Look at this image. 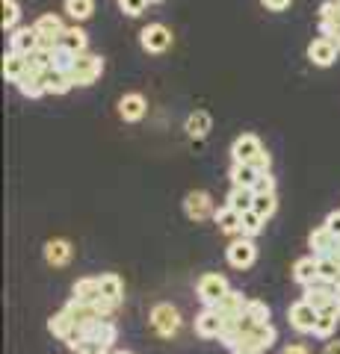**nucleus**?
<instances>
[{"instance_id": "423d86ee", "label": "nucleus", "mask_w": 340, "mask_h": 354, "mask_svg": "<svg viewBox=\"0 0 340 354\" xmlns=\"http://www.w3.org/2000/svg\"><path fill=\"white\" fill-rule=\"evenodd\" d=\"M287 319H290V325L299 330V334H314L316 319H320V310H314L308 301H305V298H299L296 304H290Z\"/></svg>"}, {"instance_id": "0eeeda50", "label": "nucleus", "mask_w": 340, "mask_h": 354, "mask_svg": "<svg viewBox=\"0 0 340 354\" xmlns=\"http://www.w3.org/2000/svg\"><path fill=\"white\" fill-rule=\"evenodd\" d=\"M195 334L204 339H222L225 334V319L219 316L216 307H204L199 316H195Z\"/></svg>"}, {"instance_id": "603ef678", "label": "nucleus", "mask_w": 340, "mask_h": 354, "mask_svg": "<svg viewBox=\"0 0 340 354\" xmlns=\"http://www.w3.org/2000/svg\"><path fill=\"white\" fill-rule=\"evenodd\" d=\"M151 3H160V0H151Z\"/></svg>"}, {"instance_id": "dca6fc26", "label": "nucleus", "mask_w": 340, "mask_h": 354, "mask_svg": "<svg viewBox=\"0 0 340 354\" xmlns=\"http://www.w3.org/2000/svg\"><path fill=\"white\" fill-rule=\"evenodd\" d=\"M184 130H186V136L195 139V142L207 139V133L213 130V118H211V113H207V109H195V113H190V118H186Z\"/></svg>"}, {"instance_id": "20e7f679", "label": "nucleus", "mask_w": 340, "mask_h": 354, "mask_svg": "<svg viewBox=\"0 0 340 354\" xmlns=\"http://www.w3.org/2000/svg\"><path fill=\"white\" fill-rule=\"evenodd\" d=\"M184 213H186V218H190V221H204V218L216 216L211 192H204V189L186 192V198H184Z\"/></svg>"}, {"instance_id": "a211bd4d", "label": "nucleus", "mask_w": 340, "mask_h": 354, "mask_svg": "<svg viewBox=\"0 0 340 354\" xmlns=\"http://www.w3.org/2000/svg\"><path fill=\"white\" fill-rule=\"evenodd\" d=\"M9 41H12V50L21 53V57H30L33 50H39V32H36V27H18V30H12Z\"/></svg>"}, {"instance_id": "49530a36", "label": "nucleus", "mask_w": 340, "mask_h": 354, "mask_svg": "<svg viewBox=\"0 0 340 354\" xmlns=\"http://www.w3.org/2000/svg\"><path fill=\"white\" fill-rule=\"evenodd\" d=\"M231 354H263L260 348H255V346H246V342H243V346H237Z\"/></svg>"}, {"instance_id": "473e14b6", "label": "nucleus", "mask_w": 340, "mask_h": 354, "mask_svg": "<svg viewBox=\"0 0 340 354\" xmlns=\"http://www.w3.org/2000/svg\"><path fill=\"white\" fill-rule=\"evenodd\" d=\"M263 225H267V221H263L255 209H249V213H243V221H240V236H258L260 230H263Z\"/></svg>"}, {"instance_id": "412c9836", "label": "nucleus", "mask_w": 340, "mask_h": 354, "mask_svg": "<svg viewBox=\"0 0 340 354\" xmlns=\"http://www.w3.org/2000/svg\"><path fill=\"white\" fill-rule=\"evenodd\" d=\"M98 286H101V295L107 298V301L122 304V298H125V281L118 278L116 272H104V274H98Z\"/></svg>"}, {"instance_id": "7ed1b4c3", "label": "nucleus", "mask_w": 340, "mask_h": 354, "mask_svg": "<svg viewBox=\"0 0 340 354\" xmlns=\"http://www.w3.org/2000/svg\"><path fill=\"white\" fill-rule=\"evenodd\" d=\"M228 292H231V286H228L225 274L211 272V274H202L199 278V298L204 307H219V301H222Z\"/></svg>"}, {"instance_id": "4be33fe9", "label": "nucleus", "mask_w": 340, "mask_h": 354, "mask_svg": "<svg viewBox=\"0 0 340 354\" xmlns=\"http://www.w3.org/2000/svg\"><path fill=\"white\" fill-rule=\"evenodd\" d=\"M86 44H89V39H86V32L74 24V27H65L62 36H60V48L74 53V57H80V53H86Z\"/></svg>"}, {"instance_id": "1a4fd4ad", "label": "nucleus", "mask_w": 340, "mask_h": 354, "mask_svg": "<svg viewBox=\"0 0 340 354\" xmlns=\"http://www.w3.org/2000/svg\"><path fill=\"white\" fill-rule=\"evenodd\" d=\"M249 301H251V298H246L240 290H231V292L222 298V301H219L216 310H219V316H222L225 322H237V319H243V316H246Z\"/></svg>"}, {"instance_id": "e433bc0d", "label": "nucleus", "mask_w": 340, "mask_h": 354, "mask_svg": "<svg viewBox=\"0 0 340 354\" xmlns=\"http://www.w3.org/2000/svg\"><path fill=\"white\" fill-rule=\"evenodd\" d=\"M18 18H21V6L18 0H3V30H18Z\"/></svg>"}, {"instance_id": "39448f33", "label": "nucleus", "mask_w": 340, "mask_h": 354, "mask_svg": "<svg viewBox=\"0 0 340 354\" xmlns=\"http://www.w3.org/2000/svg\"><path fill=\"white\" fill-rule=\"evenodd\" d=\"M139 44H142V50H148V53L169 50L172 48V30L166 24H148V27H142Z\"/></svg>"}, {"instance_id": "b1692460", "label": "nucleus", "mask_w": 340, "mask_h": 354, "mask_svg": "<svg viewBox=\"0 0 340 354\" xmlns=\"http://www.w3.org/2000/svg\"><path fill=\"white\" fill-rule=\"evenodd\" d=\"M15 86H18V92L24 95V97H42V95H48L45 74H36V71H30V68H27V74L21 77Z\"/></svg>"}, {"instance_id": "3c124183", "label": "nucleus", "mask_w": 340, "mask_h": 354, "mask_svg": "<svg viewBox=\"0 0 340 354\" xmlns=\"http://www.w3.org/2000/svg\"><path fill=\"white\" fill-rule=\"evenodd\" d=\"M113 354H130V351H113Z\"/></svg>"}, {"instance_id": "ea45409f", "label": "nucleus", "mask_w": 340, "mask_h": 354, "mask_svg": "<svg viewBox=\"0 0 340 354\" xmlns=\"http://www.w3.org/2000/svg\"><path fill=\"white\" fill-rule=\"evenodd\" d=\"M251 189H255V195H276V177H272L269 171H267V174H260Z\"/></svg>"}, {"instance_id": "f257e3e1", "label": "nucleus", "mask_w": 340, "mask_h": 354, "mask_svg": "<svg viewBox=\"0 0 340 354\" xmlns=\"http://www.w3.org/2000/svg\"><path fill=\"white\" fill-rule=\"evenodd\" d=\"M151 328H154L163 339H172L181 330V313H178V307H172L166 301L154 304V307H151Z\"/></svg>"}, {"instance_id": "8fccbe9b", "label": "nucleus", "mask_w": 340, "mask_h": 354, "mask_svg": "<svg viewBox=\"0 0 340 354\" xmlns=\"http://www.w3.org/2000/svg\"><path fill=\"white\" fill-rule=\"evenodd\" d=\"M334 290H337V295H340V278H337V283H334Z\"/></svg>"}, {"instance_id": "c85d7f7f", "label": "nucleus", "mask_w": 340, "mask_h": 354, "mask_svg": "<svg viewBox=\"0 0 340 354\" xmlns=\"http://www.w3.org/2000/svg\"><path fill=\"white\" fill-rule=\"evenodd\" d=\"M36 32L39 36H51V39H60L62 36V30H65V24H62V18L60 15H53V12H45V15H39L36 18Z\"/></svg>"}, {"instance_id": "a19ab883", "label": "nucleus", "mask_w": 340, "mask_h": 354, "mask_svg": "<svg viewBox=\"0 0 340 354\" xmlns=\"http://www.w3.org/2000/svg\"><path fill=\"white\" fill-rule=\"evenodd\" d=\"M148 3H151V0H118V9H122L125 15L136 18V15L145 12V6H148Z\"/></svg>"}, {"instance_id": "6e6552de", "label": "nucleus", "mask_w": 340, "mask_h": 354, "mask_svg": "<svg viewBox=\"0 0 340 354\" xmlns=\"http://www.w3.org/2000/svg\"><path fill=\"white\" fill-rule=\"evenodd\" d=\"M228 266H234V269H249L251 263L258 260V248H255V242H251L249 236H240L234 239L231 245H228Z\"/></svg>"}, {"instance_id": "58836bf2", "label": "nucleus", "mask_w": 340, "mask_h": 354, "mask_svg": "<svg viewBox=\"0 0 340 354\" xmlns=\"http://www.w3.org/2000/svg\"><path fill=\"white\" fill-rule=\"evenodd\" d=\"M334 328H337V319H334V316H325V313H320V319H316V328H314V337L328 339V337L334 334Z\"/></svg>"}, {"instance_id": "7c9ffc66", "label": "nucleus", "mask_w": 340, "mask_h": 354, "mask_svg": "<svg viewBox=\"0 0 340 354\" xmlns=\"http://www.w3.org/2000/svg\"><path fill=\"white\" fill-rule=\"evenodd\" d=\"M27 68L30 71H36V74H48L53 71V50H33L30 57H27Z\"/></svg>"}, {"instance_id": "2f4dec72", "label": "nucleus", "mask_w": 340, "mask_h": 354, "mask_svg": "<svg viewBox=\"0 0 340 354\" xmlns=\"http://www.w3.org/2000/svg\"><path fill=\"white\" fill-rule=\"evenodd\" d=\"M95 12V0H65V15L74 21H89Z\"/></svg>"}, {"instance_id": "aec40b11", "label": "nucleus", "mask_w": 340, "mask_h": 354, "mask_svg": "<svg viewBox=\"0 0 340 354\" xmlns=\"http://www.w3.org/2000/svg\"><path fill=\"white\" fill-rule=\"evenodd\" d=\"M71 298L74 301H80V304H98L101 301V286H98V278H80L78 283L71 286Z\"/></svg>"}, {"instance_id": "4468645a", "label": "nucleus", "mask_w": 340, "mask_h": 354, "mask_svg": "<svg viewBox=\"0 0 340 354\" xmlns=\"http://www.w3.org/2000/svg\"><path fill=\"white\" fill-rule=\"evenodd\" d=\"M145 113H148V101L139 92L122 95V101H118V115H122L125 121H142Z\"/></svg>"}, {"instance_id": "bb28decb", "label": "nucleus", "mask_w": 340, "mask_h": 354, "mask_svg": "<svg viewBox=\"0 0 340 354\" xmlns=\"http://www.w3.org/2000/svg\"><path fill=\"white\" fill-rule=\"evenodd\" d=\"M213 221H216V227L222 230V234H240V221H243V216L237 213V209H231V207H219L216 209V216H213Z\"/></svg>"}, {"instance_id": "37998d69", "label": "nucleus", "mask_w": 340, "mask_h": 354, "mask_svg": "<svg viewBox=\"0 0 340 354\" xmlns=\"http://www.w3.org/2000/svg\"><path fill=\"white\" fill-rule=\"evenodd\" d=\"M323 227H328V230H332V234L340 239V209H332V213L325 216V225H323Z\"/></svg>"}, {"instance_id": "9d476101", "label": "nucleus", "mask_w": 340, "mask_h": 354, "mask_svg": "<svg viewBox=\"0 0 340 354\" xmlns=\"http://www.w3.org/2000/svg\"><path fill=\"white\" fill-rule=\"evenodd\" d=\"M337 53H340V48L332 41V39H314L311 44H308V59L314 62V65H320V68H328V65H334V59H337Z\"/></svg>"}, {"instance_id": "f3484780", "label": "nucleus", "mask_w": 340, "mask_h": 354, "mask_svg": "<svg viewBox=\"0 0 340 354\" xmlns=\"http://www.w3.org/2000/svg\"><path fill=\"white\" fill-rule=\"evenodd\" d=\"M276 339H278L276 328H272V322H267V325H251L246 330V339L243 342H246V346H255L260 351H267V348L276 346Z\"/></svg>"}, {"instance_id": "5701e85b", "label": "nucleus", "mask_w": 340, "mask_h": 354, "mask_svg": "<svg viewBox=\"0 0 340 354\" xmlns=\"http://www.w3.org/2000/svg\"><path fill=\"white\" fill-rule=\"evenodd\" d=\"M71 254H74V248L69 239H51L45 245V260H48V266H57V269L60 266H69Z\"/></svg>"}, {"instance_id": "393cba45", "label": "nucleus", "mask_w": 340, "mask_h": 354, "mask_svg": "<svg viewBox=\"0 0 340 354\" xmlns=\"http://www.w3.org/2000/svg\"><path fill=\"white\" fill-rule=\"evenodd\" d=\"M24 74H27V57L9 50L3 57V77H6V83H18Z\"/></svg>"}, {"instance_id": "cd10ccee", "label": "nucleus", "mask_w": 340, "mask_h": 354, "mask_svg": "<svg viewBox=\"0 0 340 354\" xmlns=\"http://www.w3.org/2000/svg\"><path fill=\"white\" fill-rule=\"evenodd\" d=\"M258 177H260V171L251 162H234L231 165V183L234 186H246V189H251Z\"/></svg>"}, {"instance_id": "4c0bfd02", "label": "nucleus", "mask_w": 340, "mask_h": 354, "mask_svg": "<svg viewBox=\"0 0 340 354\" xmlns=\"http://www.w3.org/2000/svg\"><path fill=\"white\" fill-rule=\"evenodd\" d=\"M251 209H255V213H258L263 221H267L272 213H276V195H258V198H255V207H251Z\"/></svg>"}, {"instance_id": "c9c22d12", "label": "nucleus", "mask_w": 340, "mask_h": 354, "mask_svg": "<svg viewBox=\"0 0 340 354\" xmlns=\"http://www.w3.org/2000/svg\"><path fill=\"white\" fill-rule=\"evenodd\" d=\"M74 53H69V50H62V48H57L53 50V71H62V74H71V68H74Z\"/></svg>"}, {"instance_id": "79ce46f5", "label": "nucleus", "mask_w": 340, "mask_h": 354, "mask_svg": "<svg viewBox=\"0 0 340 354\" xmlns=\"http://www.w3.org/2000/svg\"><path fill=\"white\" fill-rule=\"evenodd\" d=\"M251 165L260 171V174H267L269 171V165H272V157H269V151H260L255 160H251Z\"/></svg>"}, {"instance_id": "2eb2a0df", "label": "nucleus", "mask_w": 340, "mask_h": 354, "mask_svg": "<svg viewBox=\"0 0 340 354\" xmlns=\"http://www.w3.org/2000/svg\"><path fill=\"white\" fill-rule=\"evenodd\" d=\"M83 337L92 339V342H101V346H107V348H113V342L118 337V328H116L113 319H98L95 325H89L83 330Z\"/></svg>"}, {"instance_id": "ddd939ff", "label": "nucleus", "mask_w": 340, "mask_h": 354, "mask_svg": "<svg viewBox=\"0 0 340 354\" xmlns=\"http://www.w3.org/2000/svg\"><path fill=\"white\" fill-rule=\"evenodd\" d=\"M293 281L302 283L305 290L320 281V263H316L314 254H308V257H299V260L293 263Z\"/></svg>"}, {"instance_id": "a18cd8bd", "label": "nucleus", "mask_w": 340, "mask_h": 354, "mask_svg": "<svg viewBox=\"0 0 340 354\" xmlns=\"http://www.w3.org/2000/svg\"><path fill=\"white\" fill-rule=\"evenodd\" d=\"M281 354H311L308 346H302V342H290V346H284Z\"/></svg>"}, {"instance_id": "f704fd0d", "label": "nucleus", "mask_w": 340, "mask_h": 354, "mask_svg": "<svg viewBox=\"0 0 340 354\" xmlns=\"http://www.w3.org/2000/svg\"><path fill=\"white\" fill-rule=\"evenodd\" d=\"M246 316H249L255 325H267V322H269V307L263 304V301H258V298H251V301H249V310H246Z\"/></svg>"}, {"instance_id": "72a5a7b5", "label": "nucleus", "mask_w": 340, "mask_h": 354, "mask_svg": "<svg viewBox=\"0 0 340 354\" xmlns=\"http://www.w3.org/2000/svg\"><path fill=\"white\" fill-rule=\"evenodd\" d=\"M316 263H320V281L334 286V283H337V278H340V263H337L334 257H320Z\"/></svg>"}, {"instance_id": "c756f323", "label": "nucleus", "mask_w": 340, "mask_h": 354, "mask_svg": "<svg viewBox=\"0 0 340 354\" xmlns=\"http://www.w3.org/2000/svg\"><path fill=\"white\" fill-rule=\"evenodd\" d=\"M45 86H48V95H65V92H71L74 88L71 74H62V71H48L45 74Z\"/></svg>"}, {"instance_id": "c03bdc74", "label": "nucleus", "mask_w": 340, "mask_h": 354, "mask_svg": "<svg viewBox=\"0 0 340 354\" xmlns=\"http://www.w3.org/2000/svg\"><path fill=\"white\" fill-rule=\"evenodd\" d=\"M260 3L267 6L269 12H284V9H287V6L293 3V0H260Z\"/></svg>"}, {"instance_id": "09e8293b", "label": "nucleus", "mask_w": 340, "mask_h": 354, "mask_svg": "<svg viewBox=\"0 0 340 354\" xmlns=\"http://www.w3.org/2000/svg\"><path fill=\"white\" fill-rule=\"evenodd\" d=\"M334 44H337V48H340V27H337V32H334V39H332Z\"/></svg>"}, {"instance_id": "f03ea898", "label": "nucleus", "mask_w": 340, "mask_h": 354, "mask_svg": "<svg viewBox=\"0 0 340 354\" xmlns=\"http://www.w3.org/2000/svg\"><path fill=\"white\" fill-rule=\"evenodd\" d=\"M104 71V59L98 53H80L71 68V83L74 86H92Z\"/></svg>"}, {"instance_id": "a878e982", "label": "nucleus", "mask_w": 340, "mask_h": 354, "mask_svg": "<svg viewBox=\"0 0 340 354\" xmlns=\"http://www.w3.org/2000/svg\"><path fill=\"white\" fill-rule=\"evenodd\" d=\"M255 198H258L255 189H246V186H234V189L228 192V207L237 209V213L243 216V213H249V209L255 207Z\"/></svg>"}, {"instance_id": "9b49d317", "label": "nucleus", "mask_w": 340, "mask_h": 354, "mask_svg": "<svg viewBox=\"0 0 340 354\" xmlns=\"http://www.w3.org/2000/svg\"><path fill=\"white\" fill-rule=\"evenodd\" d=\"M260 151H263V145H260V139L255 136V133H243V136L234 139L231 157H234V162H251Z\"/></svg>"}, {"instance_id": "6ab92c4d", "label": "nucleus", "mask_w": 340, "mask_h": 354, "mask_svg": "<svg viewBox=\"0 0 340 354\" xmlns=\"http://www.w3.org/2000/svg\"><path fill=\"white\" fill-rule=\"evenodd\" d=\"M337 298V290L332 283H323V281H316L314 286H308V290H305V301H308L314 310H325L328 304H332Z\"/></svg>"}, {"instance_id": "f8f14e48", "label": "nucleus", "mask_w": 340, "mask_h": 354, "mask_svg": "<svg viewBox=\"0 0 340 354\" xmlns=\"http://www.w3.org/2000/svg\"><path fill=\"white\" fill-rule=\"evenodd\" d=\"M308 245L314 251V257L320 260V257H332V254L337 251V245H340V239L328 227H316L314 234L308 236Z\"/></svg>"}, {"instance_id": "de8ad7c7", "label": "nucleus", "mask_w": 340, "mask_h": 354, "mask_svg": "<svg viewBox=\"0 0 340 354\" xmlns=\"http://www.w3.org/2000/svg\"><path fill=\"white\" fill-rule=\"evenodd\" d=\"M323 354H340V339L337 342H328V346L323 348Z\"/></svg>"}]
</instances>
